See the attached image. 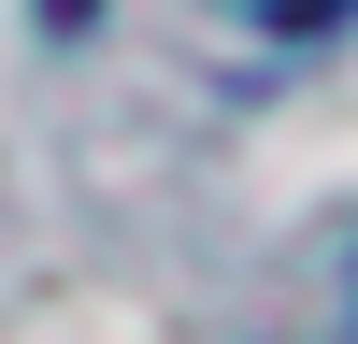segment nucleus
<instances>
[{"label": "nucleus", "mask_w": 358, "mask_h": 344, "mask_svg": "<svg viewBox=\"0 0 358 344\" xmlns=\"http://www.w3.org/2000/svg\"><path fill=\"white\" fill-rule=\"evenodd\" d=\"M258 15H273V29H330L344 0H258Z\"/></svg>", "instance_id": "obj_1"}]
</instances>
